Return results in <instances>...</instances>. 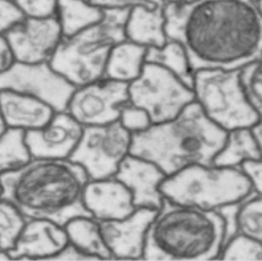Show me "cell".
Listing matches in <instances>:
<instances>
[{"label": "cell", "mask_w": 262, "mask_h": 261, "mask_svg": "<svg viewBox=\"0 0 262 261\" xmlns=\"http://www.w3.org/2000/svg\"><path fill=\"white\" fill-rule=\"evenodd\" d=\"M17 62H50L64 38L56 16L25 17L6 33Z\"/></svg>", "instance_id": "12"}, {"label": "cell", "mask_w": 262, "mask_h": 261, "mask_svg": "<svg viewBox=\"0 0 262 261\" xmlns=\"http://www.w3.org/2000/svg\"><path fill=\"white\" fill-rule=\"evenodd\" d=\"M226 135L194 100L174 118L133 134L130 154L148 159L169 177L188 166L212 164Z\"/></svg>", "instance_id": "3"}, {"label": "cell", "mask_w": 262, "mask_h": 261, "mask_svg": "<svg viewBox=\"0 0 262 261\" xmlns=\"http://www.w3.org/2000/svg\"><path fill=\"white\" fill-rule=\"evenodd\" d=\"M31 158L24 130L8 127L0 134V177L17 170Z\"/></svg>", "instance_id": "26"}, {"label": "cell", "mask_w": 262, "mask_h": 261, "mask_svg": "<svg viewBox=\"0 0 262 261\" xmlns=\"http://www.w3.org/2000/svg\"><path fill=\"white\" fill-rule=\"evenodd\" d=\"M219 259L262 260V242L237 233L224 242Z\"/></svg>", "instance_id": "28"}, {"label": "cell", "mask_w": 262, "mask_h": 261, "mask_svg": "<svg viewBox=\"0 0 262 261\" xmlns=\"http://www.w3.org/2000/svg\"><path fill=\"white\" fill-rule=\"evenodd\" d=\"M118 121L132 135L145 130L153 124L150 115L129 100L121 106Z\"/></svg>", "instance_id": "30"}, {"label": "cell", "mask_w": 262, "mask_h": 261, "mask_svg": "<svg viewBox=\"0 0 262 261\" xmlns=\"http://www.w3.org/2000/svg\"><path fill=\"white\" fill-rule=\"evenodd\" d=\"M252 2H254V3H256V2H257V0H252Z\"/></svg>", "instance_id": "42"}, {"label": "cell", "mask_w": 262, "mask_h": 261, "mask_svg": "<svg viewBox=\"0 0 262 261\" xmlns=\"http://www.w3.org/2000/svg\"><path fill=\"white\" fill-rule=\"evenodd\" d=\"M69 243L65 225L48 219L31 217L9 251L11 260L46 259L52 260Z\"/></svg>", "instance_id": "16"}, {"label": "cell", "mask_w": 262, "mask_h": 261, "mask_svg": "<svg viewBox=\"0 0 262 261\" xmlns=\"http://www.w3.org/2000/svg\"><path fill=\"white\" fill-rule=\"evenodd\" d=\"M132 136L119 121L84 126L70 159L84 169L90 180L115 177L120 164L130 154Z\"/></svg>", "instance_id": "9"}, {"label": "cell", "mask_w": 262, "mask_h": 261, "mask_svg": "<svg viewBox=\"0 0 262 261\" xmlns=\"http://www.w3.org/2000/svg\"><path fill=\"white\" fill-rule=\"evenodd\" d=\"M156 212L154 209L137 208L123 219L98 220L113 259H142L145 237Z\"/></svg>", "instance_id": "14"}, {"label": "cell", "mask_w": 262, "mask_h": 261, "mask_svg": "<svg viewBox=\"0 0 262 261\" xmlns=\"http://www.w3.org/2000/svg\"><path fill=\"white\" fill-rule=\"evenodd\" d=\"M52 260H92V258L69 242Z\"/></svg>", "instance_id": "36"}, {"label": "cell", "mask_w": 262, "mask_h": 261, "mask_svg": "<svg viewBox=\"0 0 262 261\" xmlns=\"http://www.w3.org/2000/svg\"><path fill=\"white\" fill-rule=\"evenodd\" d=\"M7 128H8L7 125L5 124V122H4L3 118H2V116H0V134H3Z\"/></svg>", "instance_id": "39"}, {"label": "cell", "mask_w": 262, "mask_h": 261, "mask_svg": "<svg viewBox=\"0 0 262 261\" xmlns=\"http://www.w3.org/2000/svg\"><path fill=\"white\" fill-rule=\"evenodd\" d=\"M225 222L219 210L187 206L164 199L145 237L142 259H219Z\"/></svg>", "instance_id": "4"}, {"label": "cell", "mask_w": 262, "mask_h": 261, "mask_svg": "<svg viewBox=\"0 0 262 261\" xmlns=\"http://www.w3.org/2000/svg\"><path fill=\"white\" fill-rule=\"evenodd\" d=\"M84 205L90 215L99 221L123 219L137 209L125 185L115 177L87 182Z\"/></svg>", "instance_id": "17"}, {"label": "cell", "mask_w": 262, "mask_h": 261, "mask_svg": "<svg viewBox=\"0 0 262 261\" xmlns=\"http://www.w3.org/2000/svg\"><path fill=\"white\" fill-rule=\"evenodd\" d=\"M168 39L180 41L193 71L242 69L262 55V15L252 0L166 4Z\"/></svg>", "instance_id": "1"}, {"label": "cell", "mask_w": 262, "mask_h": 261, "mask_svg": "<svg viewBox=\"0 0 262 261\" xmlns=\"http://www.w3.org/2000/svg\"><path fill=\"white\" fill-rule=\"evenodd\" d=\"M166 177L158 166L133 154L124 158L115 174L132 194L136 208L154 210L163 205L165 198L159 187Z\"/></svg>", "instance_id": "15"}, {"label": "cell", "mask_w": 262, "mask_h": 261, "mask_svg": "<svg viewBox=\"0 0 262 261\" xmlns=\"http://www.w3.org/2000/svg\"><path fill=\"white\" fill-rule=\"evenodd\" d=\"M148 48L124 39L115 45L108 55L104 78L129 84L142 72Z\"/></svg>", "instance_id": "21"}, {"label": "cell", "mask_w": 262, "mask_h": 261, "mask_svg": "<svg viewBox=\"0 0 262 261\" xmlns=\"http://www.w3.org/2000/svg\"><path fill=\"white\" fill-rule=\"evenodd\" d=\"M83 129L68 112L60 111L45 125L25 132L26 142L34 158L68 159L77 149Z\"/></svg>", "instance_id": "13"}, {"label": "cell", "mask_w": 262, "mask_h": 261, "mask_svg": "<svg viewBox=\"0 0 262 261\" xmlns=\"http://www.w3.org/2000/svg\"><path fill=\"white\" fill-rule=\"evenodd\" d=\"M256 6H257L259 12L261 13V15H262V0H257V2H256Z\"/></svg>", "instance_id": "40"}, {"label": "cell", "mask_w": 262, "mask_h": 261, "mask_svg": "<svg viewBox=\"0 0 262 261\" xmlns=\"http://www.w3.org/2000/svg\"><path fill=\"white\" fill-rule=\"evenodd\" d=\"M50 104L33 96L0 90V116L10 128L24 132L45 125L56 113Z\"/></svg>", "instance_id": "18"}, {"label": "cell", "mask_w": 262, "mask_h": 261, "mask_svg": "<svg viewBox=\"0 0 262 261\" xmlns=\"http://www.w3.org/2000/svg\"><path fill=\"white\" fill-rule=\"evenodd\" d=\"M128 100L127 83L102 78L76 86L65 111L83 126L107 124L118 121Z\"/></svg>", "instance_id": "10"}, {"label": "cell", "mask_w": 262, "mask_h": 261, "mask_svg": "<svg viewBox=\"0 0 262 261\" xmlns=\"http://www.w3.org/2000/svg\"><path fill=\"white\" fill-rule=\"evenodd\" d=\"M3 198L28 217L48 219L66 225L74 217L90 215L84 191L90 181L84 169L68 159L34 158L0 177Z\"/></svg>", "instance_id": "2"}, {"label": "cell", "mask_w": 262, "mask_h": 261, "mask_svg": "<svg viewBox=\"0 0 262 261\" xmlns=\"http://www.w3.org/2000/svg\"><path fill=\"white\" fill-rule=\"evenodd\" d=\"M240 169L249 179L253 191L262 195V158L246 161Z\"/></svg>", "instance_id": "33"}, {"label": "cell", "mask_w": 262, "mask_h": 261, "mask_svg": "<svg viewBox=\"0 0 262 261\" xmlns=\"http://www.w3.org/2000/svg\"><path fill=\"white\" fill-rule=\"evenodd\" d=\"M104 16V10L90 0H59L56 17L64 37L74 35L89 28Z\"/></svg>", "instance_id": "24"}, {"label": "cell", "mask_w": 262, "mask_h": 261, "mask_svg": "<svg viewBox=\"0 0 262 261\" xmlns=\"http://www.w3.org/2000/svg\"><path fill=\"white\" fill-rule=\"evenodd\" d=\"M260 151L251 127H240L227 132L225 142L213 159V165L240 168L251 159H259Z\"/></svg>", "instance_id": "23"}, {"label": "cell", "mask_w": 262, "mask_h": 261, "mask_svg": "<svg viewBox=\"0 0 262 261\" xmlns=\"http://www.w3.org/2000/svg\"><path fill=\"white\" fill-rule=\"evenodd\" d=\"M25 17L14 0H0V34H6Z\"/></svg>", "instance_id": "32"}, {"label": "cell", "mask_w": 262, "mask_h": 261, "mask_svg": "<svg viewBox=\"0 0 262 261\" xmlns=\"http://www.w3.org/2000/svg\"><path fill=\"white\" fill-rule=\"evenodd\" d=\"M69 242L92 259H113L101 234L99 221L91 215H80L65 225Z\"/></svg>", "instance_id": "22"}, {"label": "cell", "mask_w": 262, "mask_h": 261, "mask_svg": "<svg viewBox=\"0 0 262 261\" xmlns=\"http://www.w3.org/2000/svg\"><path fill=\"white\" fill-rule=\"evenodd\" d=\"M192 90L204 114L226 132L251 127L260 118L245 94L241 69L196 70Z\"/></svg>", "instance_id": "7"}, {"label": "cell", "mask_w": 262, "mask_h": 261, "mask_svg": "<svg viewBox=\"0 0 262 261\" xmlns=\"http://www.w3.org/2000/svg\"><path fill=\"white\" fill-rule=\"evenodd\" d=\"M26 17L56 16L59 0H14Z\"/></svg>", "instance_id": "31"}, {"label": "cell", "mask_w": 262, "mask_h": 261, "mask_svg": "<svg viewBox=\"0 0 262 261\" xmlns=\"http://www.w3.org/2000/svg\"><path fill=\"white\" fill-rule=\"evenodd\" d=\"M164 0L129 9L125 25L126 39L147 48L163 47L168 40Z\"/></svg>", "instance_id": "19"}, {"label": "cell", "mask_w": 262, "mask_h": 261, "mask_svg": "<svg viewBox=\"0 0 262 261\" xmlns=\"http://www.w3.org/2000/svg\"><path fill=\"white\" fill-rule=\"evenodd\" d=\"M251 130L257 142V146L260 151V156L262 158V117H260L259 120L251 126Z\"/></svg>", "instance_id": "37"}, {"label": "cell", "mask_w": 262, "mask_h": 261, "mask_svg": "<svg viewBox=\"0 0 262 261\" xmlns=\"http://www.w3.org/2000/svg\"><path fill=\"white\" fill-rule=\"evenodd\" d=\"M217 210L225 222V241L239 233L262 242V195L252 191L242 201Z\"/></svg>", "instance_id": "20"}, {"label": "cell", "mask_w": 262, "mask_h": 261, "mask_svg": "<svg viewBox=\"0 0 262 261\" xmlns=\"http://www.w3.org/2000/svg\"><path fill=\"white\" fill-rule=\"evenodd\" d=\"M17 62L6 34H0V75L5 74Z\"/></svg>", "instance_id": "35"}, {"label": "cell", "mask_w": 262, "mask_h": 261, "mask_svg": "<svg viewBox=\"0 0 262 261\" xmlns=\"http://www.w3.org/2000/svg\"><path fill=\"white\" fill-rule=\"evenodd\" d=\"M128 11L104 10V16L100 21L64 37L50 64L75 86L104 78L112 48L126 39Z\"/></svg>", "instance_id": "5"}, {"label": "cell", "mask_w": 262, "mask_h": 261, "mask_svg": "<svg viewBox=\"0 0 262 261\" xmlns=\"http://www.w3.org/2000/svg\"><path fill=\"white\" fill-rule=\"evenodd\" d=\"M128 99L147 112L153 123L174 118L195 100L191 87L151 62H145L140 76L128 84Z\"/></svg>", "instance_id": "8"}, {"label": "cell", "mask_w": 262, "mask_h": 261, "mask_svg": "<svg viewBox=\"0 0 262 261\" xmlns=\"http://www.w3.org/2000/svg\"><path fill=\"white\" fill-rule=\"evenodd\" d=\"M3 193H4V188H3V184H2V181H0V199L3 198Z\"/></svg>", "instance_id": "41"}, {"label": "cell", "mask_w": 262, "mask_h": 261, "mask_svg": "<svg viewBox=\"0 0 262 261\" xmlns=\"http://www.w3.org/2000/svg\"><path fill=\"white\" fill-rule=\"evenodd\" d=\"M166 4H191L198 0H164Z\"/></svg>", "instance_id": "38"}, {"label": "cell", "mask_w": 262, "mask_h": 261, "mask_svg": "<svg viewBox=\"0 0 262 261\" xmlns=\"http://www.w3.org/2000/svg\"><path fill=\"white\" fill-rule=\"evenodd\" d=\"M159 189L171 202L207 210L235 204L253 191L240 168L213 164L188 166L166 177Z\"/></svg>", "instance_id": "6"}, {"label": "cell", "mask_w": 262, "mask_h": 261, "mask_svg": "<svg viewBox=\"0 0 262 261\" xmlns=\"http://www.w3.org/2000/svg\"><path fill=\"white\" fill-rule=\"evenodd\" d=\"M241 81L251 104L262 117V55L241 69Z\"/></svg>", "instance_id": "29"}, {"label": "cell", "mask_w": 262, "mask_h": 261, "mask_svg": "<svg viewBox=\"0 0 262 261\" xmlns=\"http://www.w3.org/2000/svg\"><path fill=\"white\" fill-rule=\"evenodd\" d=\"M145 60L165 67L192 89L194 71L186 49L180 41L168 39L163 47L148 48Z\"/></svg>", "instance_id": "25"}, {"label": "cell", "mask_w": 262, "mask_h": 261, "mask_svg": "<svg viewBox=\"0 0 262 261\" xmlns=\"http://www.w3.org/2000/svg\"><path fill=\"white\" fill-rule=\"evenodd\" d=\"M76 86L71 84L50 62H16L0 75V90H12L33 96L50 104L55 111H65Z\"/></svg>", "instance_id": "11"}, {"label": "cell", "mask_w": 262, "mask_h": 261, "mask_svg": "<svg viewBox=\"0 0 262 261\" xmlns=\"http://www.w3.org/2000/svg\"><path fill=\"white\" fill-rule=\"evenodd\" d=\"M28 217L11 201L0 199V250L11 251L19 238Z\"/></svg>", "instance_id": "27"}, {"label": "cell", "mask_w": 262, "mask_h": 261, "mask_svg": "<svg viewBox=\"0 0 262 261\" xmlns=\"http://www.w3.org/2000/svg\"><path fill=\"white\" fill-rule=\"evenodd\" d=\"M90 2L103 10H129L136 6L154 5L159 0H90Z\"/></svg>", "instance_id": "34"}]
</instances>
